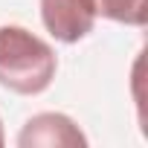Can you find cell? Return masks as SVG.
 Here are the masks:
<instances>
[{"label":"cell","instance_id":"6da1fadb","mask_svg":"<svg viewBox=\"0 0 148 148\" xmlns=\"http://www.w3.org/2000/svg\"><path fill=\"white\" fill-rule=\"evenodd\" d=\"M58 70L55 49L23 26H0V87L18 96L44 93Z\"/></svg>","mask_w":148,"mask_h":148},{"label":"cell","instance_id":"277c9868","mask_svg":"<svg viewBox=\"0 0 148 148\" xmlns=\"http://www.w3.org/2000/svg\"><path fill=\"white\" fill-rule=\"evenodd\" d=\"M96 15L125 23V26H145L148 21V3L145 0H93Z\"/></svg>","mask_w":148,"mask_h":148},{"label":"cell","instance_id":"5b68a950","mask_svg":"<svg viewBox=\"0 0 148 148\" xmlns=\"http://www.w3.org/2000/svg\"><path fill=\"white\" fill-rule=\"evenodd\" d=\"M6 142V134H3V122H0V145Z\"/></svg>","mask_w":148,"mask_h":148},{"label":"cell","instance_id":"7a4b0ae2","mask_svg":"<svg viewBox=\"0 0 148 148\" xmlns=\"http://www.w3.org/2000/svg\"><path fill=\"white\" fill-rule=\"evenodd\" d=\"M96 3L93 0H41L44 29L61 44H79L96 26Z\"/></svg>","mask_w":148,"mask_h":148},{"label":"cell","instance_id":"3957f363","mask_svg":"<svg viewBox=\"0 0 148 148\" xmlns=\"http://www.w3.org/2000/svg\"><path fill=\"white\" fill-rule=\"evenodd\" d=\"M21 148H84L87 136L67 113H35L18 134Z\"/></svg>","mask_w":148,"mask_h":148}]
</instances>
